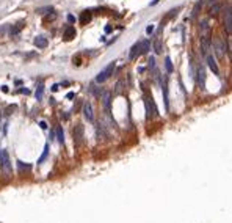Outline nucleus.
Masks as SVG:
<instances>
[{
	"label": "nucleus",
	"instance_id": "f257e3e1",
	"mask_svg": "<svg viewBox=\"0 0 232 223\" xmlns=\"http://www.w3.org/2000/svg\"><path fill=\"white\" fill-rule=\"evenodd\" d=\"M115 66H116V63L115 61H111L108 66H105L104 69H102L101 72H99L97 75H96V84H102V82H105L108 77H110L111 74H113V69H115Z\"/></svg>",
	"mask_w": 232,
	"mask_h": 223
},
{
	"label": "nucleus",
	"instance_id": "f03ea898",
	"mask_svg": "<svg viewBox=\"0 0 232 223\" xmlns=\"http://www.w3.org/2000/svg\"><path fill=\"white\" fill-rule=\"evenodd\" d=\"M0 165H2V170L6 176L11 174V160H9V154L5 149L0 151Z\"/></svg>",
	"mask_w": 232,
	"mask_h": 223
},
{
	"label": "nucleus",
	"instance_id": "7ed1b4c3",
	"mask_svg": "<svg viewBox=\"0 0 232 223\" xmlns=\"http://www.w3.org/2000/svg\"><path fill=\"white\" fill-rule=\"evenodd\" d=\"M144 105H146V118L151 119L157 115V108H155V104H154V99L152 96H146L144 98Z\"/></svg>",
	"mask_w": 232,
	"mask_h": 223
},
{
	"label": "nucleus",
	"instance_id": "20e7f679",
	"mask_svg": "<svg viewBox=\"0 0 232 223\" xmlns=\"http://www.w3.org/2000/svg\"><path fill=\"white\" fill-rule=\"evenodd\" d=\"M83 124L82 123H77L75 124V127H74V131H72V135H74V143L75 145H80L82 143V140H83Z\"/></svg>",
	"mask_w": 232,
	"mask_h": 223
},
{
	"label": "nucleus",
	"instance_id": "39448f33",
	"mask_svg": "<svg viewBox=\"0 0 232 223\" xmlns=\"http://www.w3.org/2000/svg\"><path fill=\"white\" fill-rule=\"evenodd\" d=\"M140 55H143V47H141V41L135 42L130 49V54H129V60H135Z\"/></svg>",
	"mask_w": 232,
	"mask_h": 223
},
{
	"label": "nucleus",
	"instance_id": "423d86ee",
	"mask_svg": "<svg viewBox=\"0 0 232 223\" xmlns=\"http://www.w3.org/2000/svg\"><path fill=\"white\" fill-rule=\"evenodd\" d=\"M224 28H226L227 35H231L232 32V13H231V6H227L224 11Z\"/></svg>",
	"mask_w": 232,
	"mask_h": 223
},
{
	"label": "nucleus",
	"instance_id": "0eeeda50",
	"mask_svg": "<svg viewBox=\"0 0 232 223\" xmlns=\"http://www.w3.org/2000/svg\"><path fill=\"white\" fill-rule=\"evenodd\" d=\"M101 99H102V105H104L105 112L110 113L111 112V94H110V91H105Z\"/></svg>",
	"mask_w": 232,
	"mask_h": 223
},
{
	"label": "nucleus",
	"instance_id": "6e6552de",
	"mask_svg": "<svg viewBox=\"0 0 232 223\" xmlns=\"http://www.w3.org/2000/svg\"><path fill=\"white\" fill-rule=\"evenodd\" d=\"M196 74H198V84H199L201 88H204L205 86V69H204V66H198V71H196Z\"/></svg>",
	"mask_w": 232,
	"mask_h": 223
},
{
	"label": "nucleus",
	"instance_id": "1a4fd4ad",
	"mask_svg": "<svg viewBox=\"0 0 232 223\" xmlns=\"http://www.w3.org/2000/svg\"><path fill=\"white\" fill-rule=\"evenodd\" d=\"M75 36H77V32H75V28L74 27H66L64 30V33H63V38H64V41H71V39H74Z\"/></svg>",
	"mask_w": 232,
	"mask_h": 223
},
{
	"label": "nucleus",
	"instance_id": "9d476101",
	"mask_svg": "<svg viewBox=\"0 0 232 223\" xmlns=\"http://www.w3.org/2000/svg\"><path fill=\"white\" fill-rule=\"evenodd\" d=\"M83 115L86 116L88 121H93V119H94V115H93V107H91V104H89V102H85V104H83Z\"/></svg>",
	"mask_w": 232,
	"mask_h": 223
},
{
	"label": "nucleus",
	"instance_id": "9b49d317",
	"mask_svg": "<svg viewBox=\"0 0 232 223\" xmlns=\"http://www.w3.org/2000/svg\"><path fill=\"white\" fill-rule=\"evenodd\" d=\"M201 46H202V52L207 54L209 47H210V35H209V33L202 35V38H201Z\"/></svg>",
	"mask_w": 232,
	"mask_h": 223
},
{
	"label": "nucleus",
	"instance_id": "f8f14e48",
	"mask_svg": "<svg viewBox=\"0 0 232 223\" xmlns=\"http://www.w3.org/2000/svg\"><path fill=\"white\" fill-rule=\"evenodd\" d=\"M207 65H209V68L213 71V74H220V69H218V66H217V61H215V58L212 55H209L207 57Z\"/></svg>",
	"mask_w": 232,
	"mask_h": 223
},
{
	"label": "nucleus",
	"instance_id": "ddd939ff",
	"mask_svg": "<svg viewBox=\"0 0 232 223\" xmlns=\"http://www.w3.org/2000/svg\"><path fill=\"white\" fill-rule=\"evenodd\" d=\"M47 44H49V42H47V39H46L44 36H36V38H35V46L38 49H46V47H47Z\"/></svg>",
	"mask_w": 232,
	"mask_h": 223
},
{
	"label": "nucleus",
	"instance_id": "4468645a",
	"mask_svg": "<svg viewBox=\"0 0 232 223\" xmlns=\"http://www.w3.org/2000/svg\"><path fill=\"white\" fill-rule=\"evenodd\" d=\"M78 21H80L82 25H86L89 21H91V13L89 11H82L80 18H78Z\"/></svg>",
	"mask_w": 232,
	"mask_h": 223
},
{
	"label": "nucleus",
	"instance_id": "2eb2a0df",
	"mask_svg": "<svg viewBox=\"0 0 232 223\" xmlns=\"http://www.w3.org/2000/svg\"><path fill=\"white\" fill-rule=\"evenodd\" d=\"M215 51H217L218 57H223L224 55V44H223L221 39H217V41H215Z\"/></svg>",
	"mask_w": 232,
	"mask_h": 223
},
{
	"label": "nucleus",
	"instance_id": "dca6fc26",
	"mask_svg": "<svg viewBox=\"0 0 232 223\" xmlns=\"http://www.w3.org/2000/svg\"><path fill=\"white\" fill-rule=\"evenodd\" d=\"M42 94H44V85H42V82H39L38 86H36V91H35V96L38 101H41L42 99Z\"/></svg>",
	"mask_w": 232,
	"mask_h": 223
},
{
	"label": "nucleus",
	"instance_id": "f3484780",
	"mask_svg": "<svg viewBox=\"0 0 232 223\" xmlns=\"http://www.w3.org/2000/svg\"><path fill=\"white\" fill-rule=\"evenodd\" d=\"M24 25H25V22H24V21L17 22V25H14V27L11 28V35H13V36H14V35H17V33L22 30V27H24Z\"/></svg>",
	"mask_w": 232,
	"mask_h": 223
},
{
	"label": "nucleus",
	"instance_id": "a211bd4d",
	"mask_svg": "<svg viewBox=\"0 0 232 223\" xmlns=\"http://www.w3.org/2000/svg\"><path fill=\"white\" fill-rule=\"evenodd\" d=\"M163 99H165V105H166V110L170 108V104H168V84L166 80L163 82Z\"/></svg>",
	"mask_w": 232,
	"mask_h": 223
},
{
	"label": "nucleus",
	"instance_id": "6ab92c4d",
	"mask_svg": "<svg viewBox=\"0 0 232 223\" xmlns=\"http://www.w3.org/2000/svg\"><path fill=\"white\" fill-rule=\"evenodd\" d=\"M57 137H58V141L60 143H64V134H63L61 126H58V127H57Z\"/></svg>",
	"mask_w": 232,
	"mask_h": 223
},
{
	"label": "nucleus",
	"instance_id": "aec40b11",
	"mask_svg": "<svg viewBox=\"0 0 232 223\" xmlns=\"http://www.w3.org/2000/svg\"><path fill=\"white\" fill-rule=\"evenodd\" d=\"M165 66H166V71L171 74V72H173V63H171L170 57H166V58H165Z\"/></svg>",
	"mask_w": 232,
	"mask_h": 223
},
{
	"label": "nucleus",
	"instance_id": "412c9836",
	"mask_svg": "<svg viewBox=\"0 0 232 223\" xmlns=\"http://www.w3.org/2000/svg\"><path fill=\"white\" fill-rule=\"evenodd\" d=\"M47 154H49V146L46 145V148H44V152H42V156H41V157H39V160H38V164H39V165H41L42 162L46 160V157H47Z\"/></svg>",
	"mask_w": 232,
	"mask_h": 223
},
{
	"label": "nucleus",
	"instance_id": "4be33fe9",
	"mask_svg": "<svg viewBox=\"0 0 232 223\" xmlns=\"http://www.w3.org/2000/svg\"><path fill=\"white\" fill-rule=\"evenodd\" d=\"M154 49H155V54H162V41H160V39H157V41H155Z\"/></svg>",
	"mask_w": 232,
	"mask_h": 223
},
{
	"label": "nucleus",
	"instance_id": "5701e85b",
	"mask_svg": "<svg viewBox=\"0 0 232 223\" xmlns=\"http://www.w3.org/2000/svg\"><path fill=\"white\" fill-rule=\"evenodd\" d=\"M141 47H143V54H146V52L151 49V42L149 41H141Z\"/></svg>",
	"mask_w": 232,
	"mask_h": 223
},
{
	"label": "nucleus",
	"instance_id": "b1692460",
	"mask_svg": "<svg viewBox=\"0 0 232 223\" xmlns=\"http://www.w3.org/2000/svg\"><path fill=\"white\" fill-rule=\"evenodd\" d=\"M220 9H221V5H215V6H212L210 14H212V16H217L218 13H220Z\"/></svg>",
	"mask_w": 232,
	"mask_h": 223
},
{
	"label": "nucleus",
	"instance_id": "393cba45",
	"mask_svg": "<svg viewBox=\"0 0 232 223\" xmlns=\"http://www.w3.org/2000/svg\"><path fill=\"white\" fill-rule=\"evenodd\" d=\"M149 66H151V68H154V66H155V60H154V57H151V58H149Z\"/></svg>",
	"mask_w": 232,
	"mask_h": 223
},
{
	"label": "nucleus",
	"instance_id": "a878e982",
	"mask_svg": "<svg viewBox=\"0 0 232 223\" xmlns=\"http://www.w3.org/2000/svg\"><path fill=\"white\" fill-rule=\"evenodd\" d=\"M152 32H154V25H149V27L146 28V33H148V35H151Z\"/></svg>",
	"mask_w": 232,
	"mask_h": 223
},
{
	"label": "nucleus",
	"instance_id": "bb28decb",
	"mask_svg": "<svg viewBox=\"0 0 232 223\" xmlns=\"http://www.w3.org/2000/svg\"><path fill=\"white\" fill-rule=\"evenodd\" d=\"M121 88H122V80H121V82H118V86H116V93L121 91Z\"/></svg>",
	"mask_w": 232,
	"mask_h": 223
},
{
	"label": "nucleus",
	"instance_id": "cd10ccee",
	"mask_svg": "<svg viewBox=\"0 0 232 223\" xmlns=\"http://www.w3.org/2000/svg\"><path fill=\"white\" fill-rule=\"evenodd\" d=\"M39 126H41V129H47V123H46V121H41V123H39Z\"/></svg>",
	"mask_w": 232,
	"mask_h": 223
},
{
	"label": "nucleus",
	"instance_id": "c85d7f7f",
	"mask_svg": "<svg viewBox=\"0 0 232 223\" xmlns=\"http://www.w3.org/2000/svg\"><path fill=\"white\" fill-rule=\"evenodd\" d=\"M68 21H69V22H75V18H74L72 14H69V16H68Z\"/></svg>",
	"mask_w": 232,
	"mask_h": 223
},
{
	"label": "nucleus",
	"instance_id": "c756f323",
	"mask_svg": "<svg viewBox=\"0 0 232 223\" xmlns=\"http://www.w3.org/2000/svg\"><path fill=\"white\" fill-rule=\"evenodd\" d=\"M17 164H19V168H24V164H22V162H21V160H19V162H17ZM25 168H28V165H25Z\"/></svg>",
	"mask_w": 232,
	"mask_h": 223
},
{
	"label": "nucleus",
	"instance_id": "7c9ffc66",
	"mask_svg": "<svg viewBox=\"0 0 232 223\" xmlns=\"http://www.w3.org/2000/svg\"><path fill=\"white\" fill-rule=\"evenodd\" d=\"M66 98H68V99H72V98H74V93H68V96H66Z\"/></svg>",
	"mask_w": 232,
	"mask_h": 223
},
{
	"label": "nucleus",
	"instance_id": "2f4dec72",
	"mask_svg": "<svg viewBox=\"0 0 232 223\" xmlns=\"http://www.w3.org/2000/svg\"><path fill=\"white\" fill-rule=\"evenodd\" d=\"M209 2H210V3H215V2H217V0H209Z\"/></svg>",
	"mask_w": 232,
	"mask_h": 223
}]
</instances>
